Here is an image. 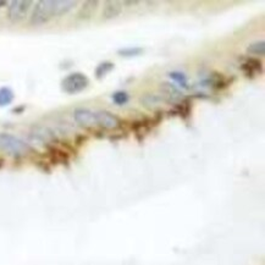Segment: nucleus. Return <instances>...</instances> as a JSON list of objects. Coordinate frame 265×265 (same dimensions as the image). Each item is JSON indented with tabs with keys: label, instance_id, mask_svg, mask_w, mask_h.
Returning a JSON list of instances; mask_svg holds the SVG:
<instances>
[{
	"label": "nucleus",
	"instance_id": "nucleus-14",
	"mask_svg": "<svg viewBox=\"0 0 265 265\" xmlns=\"http://www.w3.org/2000/svg\"><path fill=\"white\" fill-rule=\"evenodd\" d=\"M247 51L252 55H259V57L264 55V53H265L264 41L254 42V43H252V44H249V47L247 48Z\"/></svg>",
	"mask_w": 265,
	"mask_h": 265
},
{
	"label": "nucleus",
	"instance_id": "nucleus-4",
	"mask_svg": "<svg viewBox=\"0 0 265 265\" xmlns=\"http://www.w3.org/2000/svg\"><path fill=\"white\" fill-rule=\"evenodd\" d=\"M33 2L30 0H16L8 6V18L11 22H21L29 16Z\"/></svg>",
	"mask_w": 265,
	"mask_h": 265
},
{
	"label": "nucleus",
	"instance_id": "nucleus-6",
	"mask_svg": "<svg viewBox=\"0 0 265 265\" xmlns=\"http://www.w3.org/2000/svg\"><path fill=\"white\" fill-rule=\"evenodd\" d=\"M97 119L98 127L105 128V130H115V128L120 127V124H121L118 116L109 112H105V110L97 112Z\"/></svg>",
	"mask_w": 265,
	"mask_h": 265
},
{
	"label": "nucleus",
	"instance_id": "nucleus-17",
	"mask_svg": "<svg viewBox=\"0 0 265 265\" xmlns=\"http://www.w3.org/2000/svg\"><path fill=\"white\" fill-rule=\"evenodd\" d=\"M169 75H170V77L175 82L178 83V86H182V87L187 88V77L184 73L178 72V71H174V72H170Z\"/></svg>",
	"mask_w": 265,
	"mask_h": 265
},
{
	"label": "nucleus",
	"instance_id": "nucleus-16",
	"mask_svg": "<svg viewBox=\"0 0 265 265\" xmlns=\"http://www.w3.org/2000/svg\"><path fill=\"white\" fill-rule=\"evenodd\" d=\"M112 99L116 105H125V104H127L128 100H130V97H128V94L126 93V92L118 91L112 95Z\"/></svg>",
	"mask_w": 265,
	"mask_h": 265
},
{
	"label": "nucleus",
	"instance_id": "nucleus-18",
	"mask_svg": "<svg viewBox=\"0 0 265 265\" xmlns=\"http://www.w3.org/2000/svg\"><path fill=\"white\" fill-rule=\"evenodd\" d=\"M140 4V2H124L122 3V5H138Z\"/></svg>",
	"mask_w": 265,
	"mask_h": 265
},
{
	"label": "nucleus",
	"instance_id": "nucleus-15",
	"mask_svg": "<svg viewBox=\"0 0 265 265\" xmlns=\"http://www.w3.org/2000/svg\"><path fill=\"white\" fill-rule=\"evenodd\" d=\"M143 53V49L140 47H128V48H124V49H120L118 51V54L120 57H125V58H130V57H138Z\"/></svg>",
	"mask_w": 265,
	"mask_h": 265
},
{
	"label": "nucleus",
	"instance_id": "nucleus-1",
	"mask_svg": "<svg viewBox=\"0 0 265 265\" xmlns=\"http://www.w3.org/2000/svg\"><path fill=\"white\" fill-rule=\"evenodd\" d=\"M78 3L72 0H41L36 3L30 22L33 26H42L50 22L54 18L69 14L76 8Z\"/></svg>",
	"mask_w": 265,
	"mask_h": 265
},
{
	"label": "nucleus",
	"instance_id": "nucleus-2",
	"mask_svg": "<svg viewBox=\"0 0 265 265\" xmlns=\"http://www.w3.org/2000/svg\"><path fill=\"white\" fill-rule=\"evenodd\" d=\"M0 150L12 156H23L29 154L32 148L26 142L9 134H0Z\"/></svg>",
	"mask_w": 265,
	"mask_h": 265
},
{
	"label": "nucleus",
	"instance_id": "nucleus-9",
	"mask_svg": "<svg viewBox=\"0 0 265 265\" xmlns=\"http://www.w3.org/2000/svg\"><path fill=\"white\" fill-rule=\"evenodd\" d=\"M208 82L209 85H210V87L215 89V91H221V89L229 87L231 85V80L226 78V77L220 72H213L210 77H209Z\"/></svg>",
	"mask_w": 265,
	"mask_h": 265
},
{
	"label": "nucleus",
	"instance_id": "nucleus-13",
	"mask_svg": "<svg viewBox=\"0 0 265 265\" xmlns=\"http://www.w3.org/2000/svg\"><path fill=\"white\" fill-rule=\"evenodd\" d=\"M83 5L85 6L82 8V11H81V14H80V16H82L83 18L91 17V16H93L94 11L97 10L98 2H87V3H85Z\"/></svg>",
	"mask_w": 265,
	"mask_h": 265
},
{
	"label": "nucleus",
	"instance_id": "nucleus-11",
	"mask_svg": "<svg viewBox=\"0 0 265 265\" xmlns=\"http://www.w3.org/2000/svg\"><path fill=\"white\" fill-rule=\"evenodd\" d=\"M114 69H115V65H114V63H112V61H103V63H100L99 65L97 66V69H95V78H105Z\"/></svg>",
	"mask_w": 265,
	"mask_h": 265
},
{
	"label": "nucleus",
	"instance_id": "nucleus-12",
	"mask_svg": "<svg viewBox=\"0 0 265 265\" xmlns=\"http://www.w3.org/2000/svg\"><path fill=\"white\" fill-rule=\"evenodd\" d=\"M15 94L11 88L2 87L0 88V108L8 107L14 101Z\"/></svg>",
	"mask_w": 265,
	"mask_h": 265
},
{
	"label": "nucleus",
	"instance_id": "nucleus-7",
	"mask_svg": "<svg viewBox=\"0 0 265 265\" xmlns=\"http://www.w3.org/2000/svg\"><path fill=\"white\" fill-rule=\"evenodd\" d=\"M241 71L248 78H254L257 75L263 72V63L258 58H248L241 64Z\"/></svg>",
	"mask_w": 265,
	"mask_h": 265
},
{
	"label": "nucleus",
	"instance_id": "nucleus-19",
	"mask_svg": "<svg viewBox=\"0 0 265 265\" xmlns=\"http://www.w3.org/2000/svg\"><path fill=\"white\" fill-rule=\"evenodd\" d=\"M6 5H8V2H0V8H4Z\"/></svg>",
	"mask_w": 265,
	"mask_h": 265
},
{
	"label": "nucleus",
	"instance_id": "nucleus-5",
	"mask_svg": "<svg viewBox=\"0 0 265 265\" xmlns=\"http://www.w3.org/2000/svg\"><path fill=\"white\" fill-rule=\"evenodd\" d=\"M73 119L80 126L86 128L98 127L97 112H92L89 109H76L73 113Z\"/></svg>",
	"mask_w": 265,
	"mask_h": 265
},
{
	"label": "nucleus",
	"instance_id": "nucleus-8",
	"mask_svg": "<svg viewBox=\"0 0 265 265\" xmlns=\"http://www.w3.org/2000/svg\"><path fill=\"white\" fill-rule=\"evenodd\" d=\"M122 12V3L120 2H107L103 8V18L104 20H113L118 17Z\"/></svg>",
	"mask_w": 265,
	"mask_h": 265
},
{
	"label": "nucleus",
	"instance_id": "nucleus-3",
	"mask_svg": "<svg viewBox=\"0 0 265 265\" xmlns=\"http://www.w3.org/2000/svg\"><path fill=\"white\" fill-rule=\"evenodd\" d=\"M89 86V78L83 72H72L61 81V91L64 93L75 95L87 89Z\"/></svg>",
	"mask_w": 265,
	"mask_h": 265
},
{
	"label": "nucleus",
	"instance_id": "nucleus-10",
	"mask_svg": "<svg viewBox=\"0 0 265 265\" xmlns=\"http://www.w3.org/2000/svg\"><path fill=\"white\" fill-rule=\"evenodd\" d=\"M191 110H192V103H191L190 99H184L180 104H177L172 109V112H170V114L174 113L172 115H178L181 119L187 120L191 115Z\"/></svg>",
	"mask_w": 265,
	"mask_h": 265
}]
</instances>
